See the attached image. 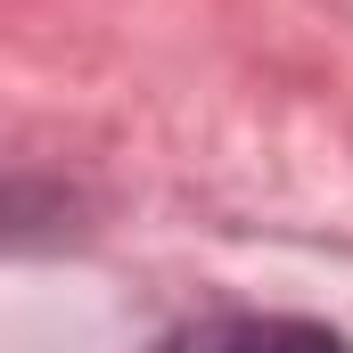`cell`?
<instances>
[{
  "mask_svg": "<svg viewBox=\"0 0 353 353\" xmlns=\"http://www.w3.org/2000/svg\"><path fill=\"white\" fill-rule=\"evenodd\" d=\"M157 353H345V345L321 321H296V312H214V321L173 329Z\"/></svg>",
  "mask_w": 353,
  "mask_h": 353,
  "instance_id": "cell-1",
  "label": "cell"
}]
</instances>
